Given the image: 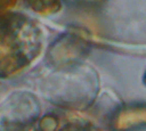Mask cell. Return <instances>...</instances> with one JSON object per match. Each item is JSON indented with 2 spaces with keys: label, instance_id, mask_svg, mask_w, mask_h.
I'll return each mask as SVG.
<instances>
[{
  "label": "cell",
  "instance_id": "obj_7",
  "mask_svg": "<svg viewBox=\"0 0 146 131\" xmlns=\"http://www.w3.org/2000/svg\"><path fill=\"white\" fill-rule=\"evenodd\" d=\"M16 0H0V10H7L14 7Z\"/></svg>",
  "mask_w": 146,
  "mask_h": 131
},
{
  "label": "cell",
  "instance_id": "obj_5",
  "mask_svg": "<svg viewBox=\"0 0 146 131\" xmlns=\"http://www.w3.org/2000/svg\"><path fill=\"white\" fill-rule=\"evenodd\" d=\"M58 117L51 114L44 115L40 121L36 123V125L31 131H58L59 124H58Z\"/></svg>",
  "mask_w": 146,
  "mask_h": 131
},
{
  "label": "cell",
  "instance_id": "obj_6",
  "mask_svg": "<svg viewBox=\"0 0 146 131\" xmlns=\"http://www.w3.org/2000/svg\"><path fill=\"white\" fill-rule=\"evenodd\" d=\"M58 131H97L92 125L81 122V121H73L70 123H66L64 126L58 129Z\"/></svg>",
  "mask_w": 146,
  "mask_h": 131
},
{
  "label": "cell",
  "instance_id": "obj_1",
  "mask_svg": "<svg viewBox=\"0 0 146 131\" xmlns=\"http://www.w3.org/2000/svg\"><path fill=\"white\" fill-rule=\"evenodd\" d=\"M41 47L42 33L32 19L21 14L0 17V75L9 76L25 68Z\"/></svg>",
  "mask_w": 146,
  "mask_h": 131
},
{
  "label": "cell",
  "instance_id": "obj_2",
  "mask_svg": "<svg viewBox=\"0 0 146 131\" xmlns=\"http://www.w3.org/2000/svg\"><path fill=\"white\" fill-rule=\"evenodd\" d=\"M50 51L52 60L63 65L73 63L82 57L87 51V46L80 38L68 35L56 42Z\"/></svg>",
  "mask_w": 146,
  "mask_h": 131
},
{
  "label": "cell",
  "instance_id": "obj_4",
  "mask_svg": "<svg viewBox=\"0 0 146 131\" xmlns=\"http://www.w3.org/2000/svg\"><path fill=\"white\" fill-rule=\"evenodd\" d=\"M26 5L35 13L41 15H51L60 9V0H25Z\"/></svg>",
  "mask_w": 146,
  "mask_h": 131
},
{
  "label": "cell",
  "instance_id": "obj_8",
  "mask_svg": "<svg viewBox=\"0 0 146 131\" xmlns=\"http://www.w3.org/2000/svg\"><path fill=\"white\" fill-rule=\"evenodd\" d=\"M145 83H146V74H145Z\"/></svg>",
  "mask_w": 146,
  "mask_h": 131
},
{
  "label": "cell",
  "instance_id": "obj_3",
  "mask_svg": "<svg viewBox=\"0 0 146 131\" xmlns=\"http://www.w3.org/2000/svg\"><path fill=\"white\" fill-rule=\"evenodd\" d=\"M143 125H146V105L122 107L112 121V126L115 131H128Z\"/></svg>",
  "mask_w": 146,
  "mask_h": 131
}]
</instances>
